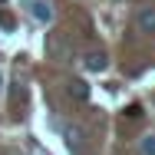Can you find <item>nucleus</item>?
Returning a JSON list of instances; mask_svg holds the SVG:
<instances>
[{
  "instance_id": "f257e3e1",
  "label": "nucleus",
  "mask_w": 155,
  "mask_h": 155,
  "mask_svg": "<svg viewBox=\"0 0 155 155\" xmlns=\"http://www.w3.org/2000/svg\"><path fill=\"white\" fill-rule=\"evenodd\" d=\"M43 50H46V56H53L56 63L69 60V43H66V40H63V33H56V30H50V33H46V40H43Z\"/></svg>"
},
{
  "instance_id": "f03ea898",
  "label": "nucleus",
  "mask_w": 155,
  "mask_h": 155,
  "mask_svg": "<svg viewBox=\"0 0 155 155\" xmlns=\"http://www.w3.org/2000/svg\"><path fill=\"white\" fill-rule=\"evenodd\" d=\"M63 135H66V149H69L73 155H83V152H86V129H83V125H76V122L66 125Z\"/></svg>"
},
{
  "instance_id": "7ed1b4c3",
  "label": "nucleus",
  "mask_w": 155,
  "mask_h": 155,
  "mask_svg": "<svg viewBox=\"0 0 155 155\" xmlns=\"http://www.w3.org/2000/svg\"><path fill=\"white\" fill-rule=\"evenodd\" d=\"M27 7H30V13H33L36 23H53V17H56V10H53L50 0H30Z\"/></svg>"
},
{
  "instance_id": "20e7f679",
  "label": "nucleus",
  "mask_w": 155,
  "mask_h": 155,
  "mask_svg": "<svg viewBox=\"0 0 155 155\" xmlns=\"http://www.w3.org/2000/svg\"><path fill=\"white\" fill-rule=\"evenodd\" d=\"M135 30L139 33H155V3H149V7H142L139 13H135Z\"/></svg>"
},
{
  "instance_id": "39448f33",
  "label": "nucleus",
  "mask_w": 155,
  "mask_h": 155,
  "mask_svg": "<svg viewBox=\"0 0 155 155\" xmlns=\"http://www.w3.org/2000/svg\"><path fill=\"white\" fill-rule=\"evenodd\" d=\"M83 66H86L89 73H102V69L109 66V60H106V53H102V50H89V53L83 56Z\"/></svg>"
},
{
  "instance_id": "423d86ee",
  "label": "nucleus",
  "mask_w": 155,
  "mask_h": 155,
  "mask_svg": "<svg viewBox=\"0 0 155 155\" xmlns=\"http://www.w3.org/2000/svg\"><path fill=\"white\" fill-rule=\"evenodd\" d=\"M69 96H73L76 102H86V99H89V86H86L83 79H69Z\"/></svg>"
},
{
  "instance_id": "0eeeda50",
  "label": "nucleus",
  "mask_w": 155,
  "mask_h": 155,
  "mask_svg": "<svg viewBox=\"0 0 155 155\" xmlns=\"http://www.w3.org/2000/svg\"><path fill=\"white\" fill-rule=\"evenodd\" d=\"M139 152L142 155H155V135H145V139L139 142Z\"/></svg>"
},
{
  "instance_id": "6e6552de",
  "label": "nucleus",
  "mask_w": 155,
  "mask_h": 155,
  "mask_svg": "<svg viewBox=\"0 0 155 155\" xmlns=\"http://www.w3.org/2000/svg\"><path fill=\"white\" fill-rule=\"evenodd\" d=\"M125 112H129V116H132V119H139V116H142V106H129V109H125Z\"/></svg>"
},
{
  "instance_id": "1a4fd4ad",
  "label": "nucleus",
  "mask_w": 155,
  "mask_h": 155,
  "mask_svg": "<svg viewBox=\"0 0 155 155\" xmlns=\"http://www.w3.org/2000/svg\"><path fill=\"white\" fill-rule=\"evenodd\" d=\"M30 149H33V155H46V152H43V149H40V145H36V142H33Z\"/></svg>"
}]
</instances>
